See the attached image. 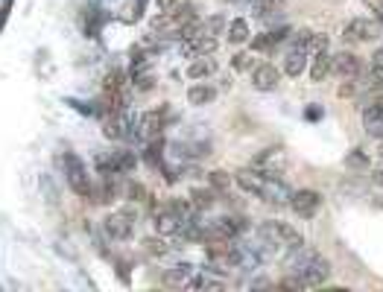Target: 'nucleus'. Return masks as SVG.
Masks as SVG:
<instances>
[{"instance_id": "f257e3e1", "label": "nucleus", "mask_w": 383, "mask_h": 292, "mask_svg": "<svg viewBox=\"0 0 383 292\" xmlns=\"http://www.w3.org/2000/svg\"><path fill=\"white\" fill-rule=\"evenodd\" d=\"M234 184L246 193H252V196L263 199V202H272V205H290V196H293L290 184H287L278 172L258 170V167L240 170L234 175Z\"/></svg>"}, {"instance_id": "f03ea898", "label": "nucleus", "mask_w": 383, "mask_h": 292, "mask_svg": "<svg viewBox=\"0 0 383 292\" xmlns=\"http://www.w3.org/2000/svg\"><path fill=\"white\" fill-rule=\"evenodd\" d=\"M199 21V9L196 4H190V0H182V4L170 6L167 12L156 15L149 21V30L156 32L158 38H176V42H184V38L194 35V27Z\"/></svg>"}, {"instance_id": "7ed1b4c3", "label": "nucleus", "mask_w": 383, "mask_h": 292, "mask_svg": "<svg viewBox=\"0 0 383 292\" xmlns=\"http://www.w3.org/2000/svg\"><path fill=\"white\" fill-rule=\"evenodd\" d=\"M290 275L299 281V289H313V286H322L325 281L331 278V263L325 260L319 251L301 246L296 251H290Z\"/></svg>"}, {"instance_id": "20e7f679", "label": "nucleus", "mask_w": 383, "mask_h": 292, "mask_svg": "<svg viewBox=\"0 0 383 292\" xmlns=\"http://www.w3.org/2000/svg\"><path fill=\"white\" fill-rule=\"evenodd\" d=\"M258 240L270 248V258H272V251H284V255H290V251L301 248L304 246V237H301V231H296L293 225H287L281 220H266L258 225Z\"/></svg>"}, {"instance_id": "39448f33", "label": "nucleus", "mask_w": 383, "mask_h": 292, "mask_svg": "<svg viewBox=\"0 0 383 292\" xmlns=\"http://www.w3.org/2000/svg\"><path fill=\"white\" fill-rule=\"evenodd\" d=\"M310 38L313 32L310 30H299L293 38H290V44H287V53H284V73L287 76H301L304 68H308L310 62Z\"/></svg>"}, {"instance_id": "423d86ee", "label": "nucleus", "mask_w": 383, "mask_h": 292, "mask_svg": "<svg viewBox=\"0 0 383 292\" xmlns=\"http://www.w3.org/2000/svg\"><path fill=\"white\" fill-rule=\"evenodd\" d=\"M62 170H65V179L70 184V190L76 193V196H82L91 202V193H94V179L88 175L85 164L80 155H73V152H65L62 155Z\"/></svg>"}, {"instance_id": "0eeeda50", "label": "nucleus", "mask_w": 383, "mask_h": 292, "mask_svg": "<svg viewBox=\"0 0 383 292\" xmlns=\"http://www.w3.org/2000/svg\"><path fill=\"white\" fill-rule=\"evenodd\" d=\"M167 129V106L161 108H149L138 117V123H135V141L146 144L152 138H158V134Z\"/></svg>"}, {"instance_id": "6e6552de", "label": "nucleus", "mask_w": 383, "mask_h": 292, "mask_svg": "<svg viewBox=\"0 0 383 292\" xmlns=\"http://www.w3.org/2000/svg\"><path fill=\"white\" fill-rule=\"evenodd\" d=\"M103 228H106V234H108L111 240H118V243L129 240L132 234H135V210L120 208V210L108 213L106 222H103Z\"/></svg>"}, {"instance_id": "1a4fd4ad", "label": "nucleus", "mask_w": 383, "mask_h": 292, "mask_svg": "<svg viewBox=\"0 0 383 292\" xmlns=\"http://www.w3.org/2000/svg\"><path fill=\"white\" fill-rule=\"evenodd\" d=\"M331 73L339 76L342 82H357V76L363 73V62L349 53V50H342V53H334L331 56Z\"/></svg>"}, {"instance_id": "9d476101", "label": "nucleus", "mask_w": 383, "mask_h": 292, "mask_svg": "<svg viewBox=\"0 0 383 292\" xmlns=\"http://www.w3.org/2000/svg\"><path fill=\"white\" fill-rule=\"evenodd\" d=\"M132 170H135V155L132 152L97 155V172L100 175H120V172H132Z\"/></svg>"}, {"instance_id": "9b49d317", "label": "nucleus", "mask_w": 383, "mask_h": 292, "mask_svg": "<svg viewBox=\"0 0 383 292\" xmlns=\"http://www.w3.org/2000/svg\"><path fill=\"white\" fill-rule=\"evenodd\" d=\"M290 208L299 213L301 220H310L319 213L322 208V193L319 190H310V187H304V190H293V196H290Z\"/></svg>"}, {"instance_id": "f8f14e48", "label": "nucleus", "mask_w": 383, "mask_h": 292, "mask_svg": "<svg viewBox=\"0 0 383 292\" xmlns=\"http://www.w3.org/2000/svg\"><path fill=\"white\" fill-rule=\"evenodd\" d=\"M377 35H380V21H369V18H354V21H349L346 30H342V38H346L349 44L375 42Z\"/></svg>"}, {"instance_id": "ddd939ff", "label": "nucleus", "mask_w": 383, "mask_h": 292, "mask_svg": "<svg viewBox=\"0 0 383 292\" xmlns=\"http://www.w3.org/2000/svg\"><path fill=\"white\" fill-rule=\"evenodd\" d=\"M179 50L184 58H199V56H214L217 53V38L208 35H190L184 42H179Z\"/></svg>"}, {"instance_id": "4468645a", "label": "nucleus", "mask_w": 383, "mask_h": 292, "mask_svg": "<svg viewBox=\"0 0 383 292\" xmlns=\"http://www.w3.org/2000/svg\"><path fill=\"white\" fill-rule=\"evenodd\" d=\"M281 85V70L270 62H263V65H255L252 68V88L255 91H275Z\"/></svg>"}, {"instance_id": "2eb2a0df", "label": "nucleus", "mask_w": 383, "mask_h": 292, "mask_svg": "<svg viewBox=\"0 0 383 292\" xmlns=\"http://www.w3.org/2000/svg\"><path fill=\"white\" fill-rule=\"evenodd\" d=\"M363 129H366V134H372V138H377V141L383 138V96L363 108Z\"/></svg>"}, {"instance_id": "dca6fc26", "label": "nucleus", "mask_w": 383, "mask_h": 292, "mask_svg": "<svg viewBox=\"0 0 383 292\" xmlns=\"http://www.w3.org/2000/svg\"><path fill=\"white\" fill-rule=\"evenodd\" d=\"M103 24H106V12H103V6H97V4L85 6V12H82V30H85V35H88V38H100Z\"/></svg>"}, {"instance_id": "f3484780", "label": "nucleus", "mask_w": 383, "mask_h": 292, "mask_svg": "<svg viewBox=\"0 0 383 292\" xmlns=\"http://www.w3.org/2000/svg\"><path fill=\"white\" fill-rule=\"evenodd\" d=\"M287 35H290V27H278V30H272V32H260V35H255V38H249V42H252V50L266 53V50H272L278 42H284Z\"/></svg>"}, {"instance_id": "a211bd4d", "label": "nucleus", "mask_w": 383, "mask_h": 292, "mask_svg": "<svg viewBox=\"0 0 383 292\" xmlns=\"http://www.w3.org/2000/svg\"><path fill=\"white\" fill-rule=\"evenodd\" d=\"M196 272H199V269H196L194 263H176V266H170V269H167V284L187 286L190 281H194Z\"/></svg>"}, {"instance_id": "6ab92c4d", "label": "nucleus", "mask_w": 383, "mask_h": 292, "mask_svg": "<svg viewBox=\"0 0 383 292\" xmlns=\"http://www.w3.org/2000/svg\"><path fill=\"white\" fill-rule=\"evenodd\" d=\"M308 65H310V82H322L325 76L331 73V53H328V50L313 53Z\"/></svg>"}, {"instance_id": "aec40b11", "label": "nucleus", "mask_w": 383, "mask_h": 292, "mask_svg": "<svg viewBox=\"0 0 383 292\" xmlns=\"http://www.w3.org/2000/svg\"><path fill=\"white\" fill-rule=\"evenodd\" d=\"M217 100V88L214 85H208V82H199L187 91V103L190 106H208V103H214Z\"/></svg>"}, {"instance_id": "412c9836", "label": "nucleus", "mask_w": 383, "mask_h": 292, "mask_svg": "<svg viewBox=\"0 0 383 292\" xmlns=\"http://www.w3.org/2000/svg\"><path fill=\"white\" fill-rule=\"evenodd\" d=\"M217 73V62L211 56H199V58H190V68H187V76L190 80H205V76Z\"/></svg>"}, {"instance_id": "4be33fe9", "label": "nucleus", "mask_w": 383, "mask_h": 292, "mask_svg": "<svg viewBox=\"0 0 383 292\" xmlns=\"http://www.w3.org/2000/svg\"><path fill=\"white\" fill-rule=\"evenodd\" d=\"M225 38H228V44H246L249 38H252V30H249V21L246 18H234L232 24H228V32H225Z\"/></svg>"}, {"instance_id": "5701e85b", "label": "nucleus", "mask_w": 383, "mask_h": 292, "mask_svg": "<svg viewBox=\"0 0 383 292\" xmlns=\"http://www.w3.org/2000/svg\"><path fill=\"white\" fill-rule=\"evenodd\" d=\"M255 167H258V170H270V172H281V167H284V152H281V149H263L258 158H255Z\"/></svg>"}, {"instance_id": "b1692460", "label": "nucleus", "mask_w": 383, "mask_h": 292, "mask_svg": "<svg viewBox=\"0 0 383 292\" xmlns=\"http://www.w3.org/2000/svg\"><path fill=\"white\" fill-rule=\"evenodd\" d=\"M164 149H167V141L161 138H152V141H146V146H144V161L149 164V167H158L161 161H164Z\"/></svg>"}, {"instance_id": "393cba45", "label": "nucleus", "mask_w": 383, "mask_h": 292, "mask_svg": "<svg viewBox=\"0 0 383 292\" xmlns=\"http://www.w3.org/2000/svg\"><path fill=\"white\" fill-rule=\"evenodd\" d=\"M141 246H144V251H146L149 258H170V255H173V248H176V246H170L161 237H146Z\"/></svg>"}, {"instance_id": "a878e982", "label": "nucleus", "mask_w": 383, "mask_h": 292, "mask_svg": "<svg viewBox=\"0 0 383 292\" xmlns=\"http://www.w3.org/2000/svg\"><path fill=\"white\" fill-rule=\"evenodd\" d=\"M144 9H146V0H126L123 4V12L118 15L123 24H138L144 18Z\"/></svg>"}, {"instance_id": "bb28decb", "label": "nucleus", "mask_w": 383, "mask_h": 292, "mask_svg": "<svg viewBox=\"0 0 383 292\" xmlns=\"http://www.w3.org/2000/svg\"><path fill=\"white\" fill-rule=\"evenodd\" d=\"M281 9H284V0H255L252 4V12H255V18H260V21L275 18Z\"/></svg>"}, {"instance_id": "cd10ccee", "label": "nucleus", "mask_w": 383, "mask_h": 292, "mask_svg": "<svg viewBox=\"0 0 383 292\" xmlns=\"http://www.w3.org/2000/svg\"><path fill=\"white\" fill-rule=\"evenodd\" d=\"M214 202H217V190H214V187H211V190H194V193H190V205L196 208V213H199V210H208Z\"/></svg>"}, {"instance_id": "c85d7f7f", "label": "nucleus", "mask_w": 383, "mask_h": 292, "mask_svg": "<svg viewBox=\"0 0 383 292\" xmlns=\"http://www.w3.org/2000/svg\"><path fill=\"white\" fill-rule=\"evenodd\" d=\"M232 182H234V179H232V175H228L225 170H214V172H208V184L214 187L217 193H225L228 187H232Z\"/></svg>"}, {"instance_id": "c756f323", "label": "nucleus", "mask_w": 383, "mask_h": 292, "mask_svg": "<svg viewBox=\"0 0 383 292\" xmlns=\"http://www.w3.org/2000/svg\"><path fill=\"white\" fill-rule=\"evenodd\" d=\"M372 82H375V88H383V47L375 50V56H372Z\"/></svg>"}, {"instance_id": "7c9ffc66", "label": "nucleus", "mask_w": 383, "mask_h": 292, "mask_svg": "<svg viewBox=\"0 0 383 292\" xmlns=\"http://www.w3.org/2000/svg\"><path fill=\"white\" fill-rule=\"evenodd\" d=\"M232 68H234L237 73H243V70H252L255 62H252V56H249V53H234V56H232Z\"/></svg>"}, {"instance_id": "2f4dec72", "label": "nucleus", "mask_w": 383, "mask_h": 292, "mask_svg": "<svg viewBox=\"0 0 383 292\" xmlns=\"http://www.w3.org/2000/svg\"><path fill=\"white\" fill-rule=\"evenodd\" d=\"M65 103L73 108V111H80V114H85V117H91V114H97V111H94L88 103H82V100H73V96H65Z\"/></svg>"}, {"instance_id": "473e14b6", "label": "nucleus", "mask_w": 383, "mask_h": 292, "mask_svg": "<svg viewBox=\"0 0 383 292\" xmlns=\"http://www.w3.org/2000/svg\"><path fill=\"white\" fill-rule=\"evenodd\" d=\"M12 4L15 0H4V6H0V30L6 27V21H9V15H12Z\"/></svg>"}, {"instance_id": "72a5a7b5", "label": "nucleus", "mask_w": 383, "mask_h": 292, "mask_svg": "<svg viewBox=\"0 0 383 292\" xmlns=\"http://www.w3.org/2000/svg\"><path fill=\"white\" fill-rule=\"evenodd\" d=\"M349 167H366V155H363V149H354L349 155Z\"/></svg>"}, {"instance_id": "f704fd0d", "label": "nucleus", "mask_w": 383, "mask_h": 292, "mask_svg": "<svg viewBox=\"0 0 383 292\" xmlns=\"http://www.w3.org/2000/svg\"><path fill=\"white\" fill-rule=\"evenodd\" d=\"M322 114H325V111H322V108L313 103V106L304 108V120H322Z\"/></svg>"}, {"instance_id": "c9c22d12", "label": "nucleus", "mask_w": 383, "mask_h": 292, "mask_svg": "<svg viewBox=\"0 0 383 292\" xmlns=\"http://www.w3.org/2000/svg\"><path fill=\"white\" fill-rule=\"evenodd\" d=\"M363 4H366V6H369L375 15H377V18L383 15V0H363Z\"/></svg>"}, {"instance_id": "e433bc0d", "label": "nucleus", "mask_w": 383, "mask_h": 292, "mask_svg": "<svg viewBox=\"0 0 383 292\" xmlns=\"http://www.w3.org/2000/svg\"><path fill=\"white\" fill-rule=\"evenodd\" d=\"M118 278H120L123 284H129V266H123V263H118Z\"/></svg>"}, {"instance_id": "4c0bfd02", "label": "nucleus", "mask_w": 383, "mask_h": 292, "mask_svg": "<svg viewBox=\"0 0 383 292\" xmlns=\"http://www.w3.org/2000/svg\"><path fill=\"white\" fill-rule=\"evenodd\" d=\"M179 0H158V12H167L170 6H176Z\"/></svg>"}, {"instance_id": "58836bf2", "label": "nucleus", "mask_w": 383, "mask_h": 292, "mask_svg": "<svg viewBox=\"0 0 383 292\" xmlns=\"http://www.w3.org/2000/svg\"><path fill=\"white\" fill-rule=\"evenodd\" d=\"M377 21H380V27H383V15H380V18H377Z\"/></svg>"}]
</instances>
